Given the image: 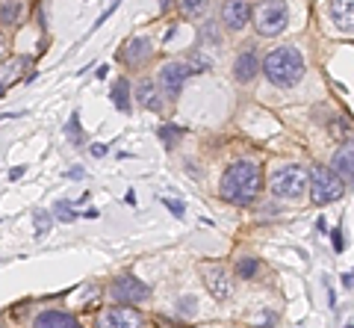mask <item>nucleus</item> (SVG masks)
I'll return each mask as SVG.
<instances>
[{"instance_id": "nucleus-1", "label": "nucleus", "mask_w": 354, "mask_h": 328, "mask_svg": "<svg viewBox=\"0 0 354 328\" xmlns=\"http://www.w3.org/2000/svg\"><path fill=\"white\" fill-rule=\"evenodd\" d=\"M260 187H263L260 166L251 160H239L225 172V178H221V199L236 204V207H245L257 199Z\"/></svg>"}, {"instance_id": "nucleus-2", "label": "nucleus", "mask_w": 354, "mask_h": 328, "mask_svg": "<svg viewBox=\"0 0 354 328\" xmlns=\"http://www.w3.org/2000/svg\"><path fill=\"white\" fill-rule=\"evenodd\" d=\"M263 74L269 78V83L281 86V89H290L301 80L304 74V57L298 48H274L266 53L263 60Z\"/></svg>"}, {"instance_id": "nucleus-3", "label": "nucleus", "mask_w": 354, "mask_h": 328, "mask_svg": "<svg viewBox=\"0 0 354 328\" xmlns=\"http://www.w3.org/2000/svg\"><path fill=\"white\" fill-rule=\"evenodd\" d=\"M290 21V9L283 0H260L254 9V27L260 36H281Z\"/></svg>"}, {"instance_id": "nucleus-4", "label": "nucleus", "mask_w": 354, "mask_h": 328, "mask_svg": "<svg viewBox=\"0 0 354 328\" xmlns=\"http://www.w3.org/2000/svg\"><path fill=\"white\" fill-rule=\"evenodd\" d=\"M310 199H313L316 207L342 199V181H339V174L334 169L316 166L313 172H310Z\"/></svg>"}, {"instance_id": "nucleus-5", "label": "nucleus", "mask_w": 354, "mask_h": 328, "mask_svg": "<svg viewBox=\"0 0 354 328\" xmlns=\"http://www.w3.org/2000/svg\"><path fill=\"white\" fill-rule=\"evenodd\" d=\"M310 187V174L301 166H283L272 174V192L281 199H301Z\"/></svg>"}, {"instance_id": "nucleus-6", "label": "nucleus", "mask_w": 354, "mask_h": 328, "mask_svg": "<svg viewBox=\"0 0 354 328\" xmlns=\"http://www.w3.org/2000/svg\"><path fill=\"white\" fill-rule=\"evenodd\" d=\"M189 65L186 62H165L162 71H160V89L165 92V98H177V92H180V86L186 83V78H189Z\"/></svg>"}, {"instance_id": "nucleus-7", "label": "nucleus", "mask_w": 354, "mask_h": 328, "mask_svg": "<svg viewBox=\"0 0 354 328\" xmlns=\"http://www.w3.org/2000/svg\"><path fill=\"white\" fill-rule=\"evenodd\" d=\"M113 296L118 302H130V304H136V302H145L151 296V287L148 284H142L139 278H133V275H121L115 284H113Z\"/></svg>"}, {"instance_id": "nucleus-8", "label": "nucleus", "mask_w": 354, "mask_h": 328, "mask_svg": "<svg viewBox=\"0 0 354 328\" xmlns=\"http://www.w3.org/2000/svg\"><path fill=\"white\" fill-rule=\"evenodd\" d=\"M101 325H109V328H136V325H142V313L133 311L130 302H124V304H115V308H109L101 316Z\"/></svg>"}, {"instance_id": "nucleus-9", "label": "nucleus", "mask_w": 354, "mask_h": 328, "mask_svg": "<svg viewBox=\"0 0 354 328\" xmlns=\"http://www.w3.org/2000/svg\"><path fill=\"white\" fill-rule=\"evenodd\" d=\"M153 57V45H151V39L145 36H136V39H130L124 51H121V62L130 65V69H139L142 62H148Z\"/></svg>"}, {"instance_id": "nucleus-10", "label": "nucleus", "mask_w": 354, "mask_h": 328, "mask_svg": "<svg viewBox=\"0 0 354 328\" xmlns=\"http://www.w3.org/2000/svg\"><path fill=\"white\" fill-rule=\"evenodd\" d=\"M251 3L248 0H227L225 6H221V21H225V27L227 30H242L248 24V18H251Z\"/></svg>"}, {"instance_id": "nucleus-11", "label": "nucleus", "mask_w": 354, "mask_h": 328, "mask_svg": "<svg viewBox=\"0 0 354 328\" xmlns=\"http://www.w3.org/2000/svg\"><path fill=\"white\" fill-rule=\"evenodd\" d=\"M204 281H207V287H209V293H213L216 299H227L230 296V275L225 272V266L209 264L204 269Z\"/></svg>"}, {"instance_id": "nucleus-12", "label": "nucleus", "mask_w": 354, "mask_h": 328, "mask_svg": "<svg viewBox=\"0 0 354 328\" xmlns=\"http://www.w3.org/2000/svg\"><path fill=\"white\" fill-rule=\"evenodd\" d=\"M330 21L342 33H354V0H330Z\"/></svg>"}, {"instance_id": "nucleus-13", "label": "nucleus", "mask_w": 354, "mask_h": 328, "mask_svg": "<svg viewBox=\"0 0 354 328\" xmlns=\"http://www.w3.org/2000/svg\"><path fill=\"white\" fill-rule=\"evenodd\" d=\"M334 169L342 181H351L354 183V142H346V145H339L337 148V154H334Z\"/></svg>"}, {"instance_id": "nucleus-14", "label": "nucleus", "mask_w": 354, "mask_h": 328, "mask_svg": "<svg viewBox=\"0 0 354 328\" xmlns=\"http://www.w3.org/2000/svg\"><path fill=\"white\" fill-rule=\"evenodd\" d=\"M257 71H260L257 53H254L251 48H248V51H242L239 57H236V65H234V74H236V80H239V83H251L254 78H257Z\"/></svg>"}, {"instance_id": "nucleus-15", "label": "nucleus", "mask_w": 354, "mask_h": 328, "mask_svg": "<svg viewBox=\"0 0 354 328\" xmlns=\"http://www.w3.org/2000/svg\"><path fill=\"white\" fill-rule=\"evenodd\" d=\"M36 325L39 328H50V325H62V328H74L77 325V316H71V313H65V311H44V313H39L36 316Z\"/></svg>"}, {"instance_id": "nucleus-16", "label": "nucleus", "mask_w": 354, "mask_h": 328, "mask_svg": "<svg viewBox=\"0 0 354 328\" xmlns=\"http://www.w3.org/2000/svg\"><path fill=\"white\" fill-rule=\"evenodd\" d=\"M136 98H139V104L145 107V109H160L162 107V101H160V86H153V80H142Z\"/></svg>"}, {"instance_id": "nucleus-17", "label": "nucleus", "mask_w": 354, "mask_h": 328, "mask_svg": "<svg viewBox=\"0 0 354 328\" xmlns=\"http://www.w3.org/2000/svg\"><path fill=\"white\" fill-rule=\"evenodd\" d=\"M24 15V0H0V24L12 27Z\"/></svg>"}, {"instance_id": "nucleus-18", "label": "nucleus", "mask_w": 354, "mask_h": 328, "mask_svg": "<svg viewBox=\"0 0 354 328\" xmlns=\"http://www.w3.org/2000/svg\"><path fill=\"white\" fill-rule=\"evenodd\" d=\"M113 104L121 109V113H130V83L127 80L113 83Z\"/></svg>"}, {"instance_id": "nucleus-19", "label": "nucleus", "mask_w": 354, "mask_h": 328, "mask_svg": "<svg viewBox=\"0 0 354 328\" xmlns=\"http://www.w3.org/2000/svg\"><path fill=\"white\" fill-rule=\"evenodd\" d=\"M207 3L209 0H180V12L186 18H201L207 12Z\"/></svg>"}, {"instance_id": "nucleus-20", "label": "nucleus", "mask_w": 354, "mask_h": 328, "mask_svg": "<svg viewBox=\"0 0 354 328\" xmlns=\"http://www.w3.org/2000/svg\"><path fill=\"white\" fill-rule=\"evenodd\" d=\"M236 275L239 278H254V275H257V260H254V257H239Z\"/></svg>"}, {"instance_id": "nucleus-21", "label": "nucleus", "mask_w": 354, "mask_h": 328, "mask_svg": "<svg viewBox=\"0 0 354 328\" xmlns=\"http://www.w3.org/2000/svg\"><path fill=\"white\" fill-rule=\"evenodd\" d=\"M53 213H57V219L59 222H74V207L68 204V201H57V207H53Z\"/></svg>"}, {"instance_id": "nucleus-22", "label": "nucleus", "mask_w": 354, "mask_h": 328, "mask_svg": "<svg viewBox=\"0 0 354 328\" xmlns=\"http://www.w3.org/2000/svg\"><path fill=\"white\" fill-rule=\"evenodd\" d=\"M50 231V213L48 210H36V237H44Z\"/></svg>"}, {"instance_id": "nucleus-23", "label": "nucleus", "mask_w": 354, "mask_h": 328, "mask_svg": "<svg viewBox=\"0 0 354 328\" xmlns=\"http://www.w3.org/2000/svg\"><path fill=\"white\" fill-rule=\"evenodd\" d=\"M65 134H68L77 145H83V134H80V116H71V122H68V127H65Z\"/></svg>"}, {"instance_id": "nucleus-24", "label": "nucleus", "mask_w": 354, "mask_h": 328, "mask_svg": "<svg viewBox=\"0 0 354 328\" xmlns=\"http://www.w3.org/2000/svg\"><path fill=\"white\" fill-rule=\"evenodd\" d=\"M160 136H162L165 145H174L177 136H180V130H177V127H162V130H160Z\"/></svg>"}, {"instance_id": "nucleus-25", "label": "nucleus", "mask_w": 354, "mask_h": 328, "mask_svg": "<svg viewBox=\"0 0 354 328\" xmlns=\"http://www.w3.org/2000/svg\"><path fill=\"white\" fill-rule=\"evenodd\" d=\"M330 239H334V248H337V251L346 248V239H342V231H330Z\"/></svg>"}, {"instance_id": "nucleus-26", "label": "nucleus", "mask_w": 354, "mask_h": 328, "mask_svg": "<svg viewBox=\"0 0 354 328\" xmlns=\"http://www.w3.org/2000/svg\"><path fill=\"white\" fill-rule=\"evenodd\" d=\"M165 207L174 213V216H183V204L180 201H171V199H165Z\"/></svg>"}, {"instance_id": "nucleus-27", "label": "nucleus", "mask_w": 354, "mask_h": 328, "mask_svg": "<svg viewBox=\"0 0 354 328\" xmlns=\"http://www.w3.org/2000/svg\"><path fill=\"white\" fill-rule=\"evenodd\" d=\"M21 174H24V166H18V169H12V172H9V178H12V181H18V178H21Z\"/></svg>"}, {"instance_id": "nucleus-28", "label": "nucleus", "mask_w": 354, "mask_h": 328, "mask_svg": "<svg viewBox=\"0 0 354 328\" xmlns=\"http://www.w3.org/2000/svg\"><path fill=\"white\" fill-rule=\"evenodd\" d=\"M92 154H95V157H104V154H106V148H104V145H95V148H92Z\"/></svg>"}, {"instance_id": "nucleus-29", "label": "nucleus", "mask_w": 354, "mask_h": 328, "mask_svg": "<svg viewBox=\"0 0 354 328\" xmlns=\"http://www.w3.org/2000/svg\"><path fill=\"white\" fill-rule=\"evenodd\" d=\"M3 57H6V42L0 39V60H3Z\"/></svg>"}, {"instance_id": "nucleus-30", "label": "nucleus", "mask_w": 354, "mask_h": 328, "mask_svg": "<svg viewBox=\"0 0 354 328\" xmlns=\"http://www.w3.org/2000/svg\"><path fill=\"white\" fill-rule=\"evenodd\" d=\"M0 95H3V83H0Z\"/></svg>"}]
</instances>
